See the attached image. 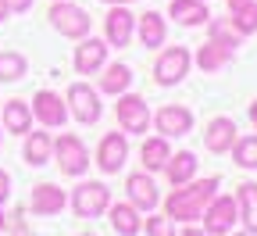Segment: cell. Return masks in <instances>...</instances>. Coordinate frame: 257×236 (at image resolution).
<instances>
[{"mask_svg":"<svg viewBox=\"0 0 257 236\" xmlns=\"http://www.w3.org/2000/svg\"><path fill=\"white\" fill-rule=\"evenodd\" d=\"M229 25L239 32V36H250V32H257V0H253V4H246V8H239V11H232Z\"/></svg>","mask_w":257,"mask_h":236,"instance_id":"28","label":"cell"},{"mask_svg":"<svg viewBox=\"0 0 257 236\" xmlns=\"http://www.w3.org/2000/svg\"><path fill=\"white\" fill-rule=\"evenodd\" d=\"M125 158H128V140H125V132H107V136L100 140V150H96V165H100L107 176H114L118 168L125 165Z\"/></svg>","mask_w":257,"mask_h":236,"instance_id":"10","label":"cell"},{"mask_svg":"<svg viewBox=\"0 0 257 236\" xmlns=\"http://www.w3.org/2000/svg\"><path fill=\"white\" fill-rule=\"evenodd\" d=\"M239 136H236V122L232 118H211L207 122V129H204V147L211 150V154H225V150H232V143H236Z\"/></svg>","mask_w":257,"mask_h":236,"instance_id":"12","label":"cell"},{"mask_svg":"<svg viewBox=\"0 0 257 236\" xmlns=\"http://www.w3.org/2000/svg\"><path fill=\"white\" fill-rule=\"evenodd\" d=\"M236 208H239V218L246 222V229L257 232V183H243V186H239Z\"/></svg>","mask_w":257,"mask_h":236,"instance_id":"25","label":"cell"},{"mask_svg":"<svg viewBox=\"0 0 257 236\" xmlns=\"http://www.w3.org/2000/svg\"><path fill=\"white\" fill-rule=\"evenodd\" d=\"M111 204V190L104 183H79L75 193H72V208L79 218H96V215H104Z\"/></svg>","mask_w":257,"mask_h":236,"instance_id":"4","label":"cell"},{"mask_svg":"<svg viewBox=\"0 0 257 236\" xmlns=\"http://www.w3.org/2000/svg\"><path fill=\"white\" fill-rule=\"evenodd\" d=\"M0 225H4V215H0Z\"/></svg>","mask_w":257,"mask_h":236,"instance_id":"40","label":"cell"},{"mask_svg":"<svg viewBox=\"0 0 257 236\" xmlns=\"http://www.w3.org/2000/svg\"><path fill=\"white\" fill-rule=\"evenodd\" d=\"M114 111H118V125H121L125 132H147L150 111H147V100H143V97H136V93H118Z\"/></svg>","mask_w":257,"mask_h":236,"instance_id":"7","label":"cell"},{"mask_svg":"<svg viewBox=\"0 0 257 236\" xmlns=\"http://www.w3.org/2000/svg\"><path fill=\"white\" fill-rule=\"evenodd\" d=\"M232 236H257V232H250V229H243V232H232Z\"/></svg>","mask_w":257,"mask_h":236,"instance_id":"39","label":"cell"},{"mask_svg":"<svg viewBox=\"0 0 257 236\" xmlns=\"http://www.w3.org/2000/svg\"><path fill=\"white\" fill-rule=\"evenodd\" d=\"M8 18V4H4V0H0V22H4Z\"/></svg>","mask_w":257,"mask_h":236,"instance_id":"38","label":"cell"},{"mask_svg":"<svg viewBox=\"0 0 257 236\" xmlns=\"http://www.w3.org/2000/svg\"><path fill=\"white\" fill-rule=\"evenodd\" d=\"M125 190H128V204H133L136 211H154L157 208V186H154V179L147 172L128 176Z\"/></svg>","mask_w":257,"mask_h":236,"instance_id":"14","label":"cell"},{"mask_svg":"<svg viewBox=\"0 0 257 236\" xmlns=\"http://www.w3.org/2000/svg\"><path fill=\"white\" fill-rule=\"evenodd\" d=\"M64 208V190L54 183H40L32 190V211L36 215H57Z\"/></svg>","mask_w":257,"mask_h":236,"instance_id":"16","label":"cell"},{"mask_svg":"<svg viewBox=\"0 0 257 236\" xmlns=\"http://www.w3.org/2000/svg\"><path fill=\"white\" fill-rule=\"evenodd\" d=\"M133 29H136V15H128L125 8H111L104 18V32H107V43L111 47H125L133 40Z\"/></svg>","mask_w":257,"mask_h":236,"instance_id":"15","label":"cell"},{"mask_svg":"<svg viewBox=\"0 0 257 236\" xmlns=\"http://www.w3.org/2000/svg\"><path fill=\"white\" fill-rule=\"evenodd\" d=\"M168 15H172L179 25H204V22L211 18L207 8H204V0H172Z\"/></svg>","mask_w":257,"mask_h":236,"instance_id":"22","label":"cell"},{"mask_svg":"<svg viewBox=\"0 0 257 236\" xmlns=\"http://www.w3.org/2000/svg\"><path fill=\"white\" fill-rule=\"evenodd\" d=\"M50 150H54V140L47 136V132H25V161L32 165V168H40V165H47L50 161Z\"/></svg>","mask_w":257,"mask_h":236,"instance_id":"21","label":"cell"},{"mask_svg":"<svg viewBox=\"0 0 257 236\" xmlns=\"http://www.w3.org/2000/svg\"><path fill=\"white\" fill-rule=\"evenodd\" d=\"M25 75V57L18 50H4L0 54V83H18Z\"/></svg>","mask_w":257,"mask_h":236,"instance_id":"27","label":"cell"},{"mask_svg":"<svg viewBox=\"0 0 257 236\" xmlns=\"http://www.w3.org/2000/svg\"><path fill=\"white\" fill-rule=\"evenodd\" d=\"M211 40H218V43H229V47H239V32L229 25V22H211Z\"/></svg>","mask_w":257,"mask_h":236,"instance_id":"30","label":"cell"},{"mask_svg":"<svg viewBox=\"0 0 257 236\" xmlns=\"http://www.w3.org/2000/svg\"><path fill=\"white\" fill-rule=\"evenodd\" d=\"M165 172H168V183H172V186L189 183L193 172H197V154H193V150H179L175 158L165 161Z\"/></svg>","mask_w":257,"mask_h":236,"instance_id":"20","label":"cell"},{"mask_svg":"<svg viewBox=\"0 0 257 236\" xmlns=\"http://www.w3.org/2000/svg\"><path fill=\"white\" fill-rule=\"evenodd\" d=\"M4 4H8V11H29L32 0H4Z\"/></svg>","mask_w":257,"mask_h":236,"instance_id":"33","label":"cell"},{"mask_svg":"<svg viewBox=\"0 0 257 236\" xmlns=\"http://www.w3.org/2000/svg\"><path fill=\"white\" fill-rule=\"evenodd\" d=\"M200 215H204V229L211 236H225V232H232V225L239 218V208H236L232 197H211V204Z\"/></svg>","mask_w":257,"mask_h":236,"instance_id":"6","label":"cell"},{"mask_svg":"<svg viewBox=\"0 0 257 236\" xmlns=\"http://www.w3.org/2000/svg\"><path fill=\"white\" fill-rule=\"evenodd\" d=\"M64 104H72V115H75L82 125H93L96 118H100V93L89 90L86 83L68 86V100H64Z\"/></svg>","mask_w":257,"mask_h":236,"instance_id":"8","label":"cell"},{"mask_svg":"<svg viewBox=\"0 0 257 236\" xmlns=\"http://www.w3.org/2000/svg\"><path fill=\"white\" fill-rule=\"evenodd\" d=\"M4 129L15 132V136H25L32 129V108L25 100H8L4 104Z\"/></svg>","mask_w":257,"mask_h":236,"instance_id":"19","label":"cell"},{"mask_svg":"<svg viewBox=\"0 0 257 236\" xmlns=\"http://www.w3.org/2000/svg\"><path fill=\"white\" fill-rule=\"evenodd\" d=\"M165 32H168L165 15H157V11L140 15V43L143 47H161V43H165Z\"/></svg>","mask_w":257,"mask_h":236,"instance_id":"23","label":"cell"},{"mask_svg":"<svg viewBox=\"0 0 257 236\" xmlns=\"http://www.w3.org/2000/svg\"><path fill=\"white\" fill-rule=\"evenodd\" d=\"M128 86H133V68L128 64H107L104 68V79H100V90L104 93H125Z\"/></svg>","mask_w":257,"mask_h":236,"instance_id":"26","label":"cell"},{"mask_svg":"<svg viewBox=\"0 0 257 236\" xmlns=\"http://www.w3.org/2000/svg\"><path fill=\"white\" fill-rule=\"evenodd\" d=\"M250 122H253V129H257V100L250 104Z\"/></svg>","mask_w":257,"mask_h":236,"instance_id":"37","label":"cell"},{"mask_svg":"<svg viewBox=\"0 0 257 236\" xmlns=\"http://www.w3.org/2000/svg\"><path fill=\"white\" fill-rule=\"evenodd\" d=\"M143 165H147V172H161L165 168V161L172 158V147H168V140L165 136H154V140H147L143 143Z\"/></svg>","mask_w":257,"mask_h":236,"instance_id":"24","label":"cell"},{"mask_svg":"<svg viewBox=\"0 0 257 236\" xmlns=\"http://www.w3.org/2000/svg\"><path fill=\"white\" fill-rule=\"evenodd\" d=\"M246 4H253V0H229V15L239 11V8H246Z\"/></svg>","mask_w":257,"mask_h":236,"instance_id":"34","label":"cell"},{"mask_svg":"<svg viewBox=\"0 0 257 236\" xmlns=\"http://www.w3.org/2000/svg\"><path fill=\"white\" fill-rule=\"evenodd\" d=\"M147 232H150V236H175L168 215H150V218H147Z\"/></svg>","mask_w":257,"mask_h":236,"instance_id":"31","label":"cell"},{"mask_svg":"<svg viewBox=\"0 0 257 236\" xmlns=\"http://www.w3.org/2000/svg\"><path fill=\"white\" fill-rule=\"evenodd\" d=\"M8 193H11V176L4 172V168H0V204L8 200Z\"/></svg>","mask_w":257,"mask_h":236,"instance_id":"32","label":"cell"},{"mask_svg":"<svg viewBox=\"0 0 257 236\" xmlns=\"http://www.w3.org/2000/svg\"><path fill=\"white\" fill-rule=\"evenodd\" d=\"M50 25L68 40H82L89 32V15L79 8V4H68V0H54L50 8Z\"/></svg>","mask_w":257,"mask_h":236,"instance_id":"2","label":"cell"},{"mask_svg":"<svg viewBox=\"0 0 257 236\" xmlns=\"http://www.w3.org/2000/svg\"><path fill=\"white\" fill-rule=\"evenodd\" d=\"M54 158H57V168L64 176H82L86 168H89V154H86V147H82V140L79 136H72V132H64V136H57L54 140V150H50Z\"/></svg>","mask_w":257,"mask_h":236,"instance_id":"3","label":"cell"},{"mask_svg":"<svg viewBox=\"0 0 257 236\" xmlns=\"http://www.w3.org/2000/svg\"><path fill=\"white\" fill-rule=\"evenodd\" d=\"M232 54H236V47L211 40V43H204V47L197 50V64H200L204 72H218V68H225V64L232 61Z\"/></svg>","mask_w":257,"mask_h":236,"instance_id":"17","label":"cell"},{"mask_svg":"<svg viewBox=\"0 0 257 236\" xmlns=\"http://www.w3.org/2000/svg\"><path fill=\"white\" fill-rule=\"evenodd\" d=\"M182 236H211V232H207V229H197V225H189Z\"/></svg>","mask_w":257,"mask_h":236,"instance_id":"35","label":"cell"},{"mask_svg":"<svg viewBox=\"0 0 257 236\" xmlns=\"http://www.w3.org/2000/svg\"><path fill=\"white\" fill-rule=\"evenodd\" d=\"M32 115H36L43 125H64V118H68V108H64V100L50 90H40L36 97H32Z\"/></svg>","mask_w":257,"mask_h":236,"instance_id":"13","label":"cell"},{"mask_svg":"<svg viewBox=\"0 0 257 236\" xmlns=\"http://www.w3.org/2000/svg\"><path fill=\"white\" fill-rule=\"evenodd\" d=\"M232 158L239 168H257V136H243L232 143Z\"/></svg>","mask_w":257,"mask_h":236,"instance_id":"29","label":"cell"},{"mask_svg":"<svg viewBox=\"0 0 257 236\" xmlns=\"http://www.w3.org/2000/svg\"><path fill=\"white\" fill-rule=\"evenodd\" d=\"M157 132L165 140H172V136H186V132L193 129V111L189 108H182V104H168V108H161L157 111Z\"/></svg>","mask_w":257,"mask_h":236,"instance_id":"9","label":"cell"},{"mask_svg":"<svg viewBox=\"0 0 257 236\" xmlns=\"http://www.w3.org/2000/svg\"><path fill=\"white\" fill-rule=\"evenodd\" d=\"M86 236H89V232H86Z\"/></svg>","mask_w":257,"mask_h":236,"instance_id":"41","label":"cell"},{"mask_svg":"<svg viewBox=\"0 0 257 236\" xmlns=\"http://www.w3.org/2000/svg\"><path fill=\"white\" fill-rule=\"evenodd\" d=\"M104 4H111V8H125V4H133V0H104Z\"/></svg>","mask_w":257,"mask_h":236,"instance_id":"36","label":"cell"},{"mask_svg":"<svg viewBox=\"0 0 257 236\" xmlns=\"http://www.w3.org/2000/svg\"><path fill=\"white\" fill-rule=\"evenodd\" d=\"M218 193V179L207 176V179H197V183H182L179 190H172V197L165 200V215L175 218V222H193L200 218V211L211 204V197Z\"/></svg>","mask_w":257,"mask_h":236,"instance_id":"1","label":"cell"},{"mask_svg":"<svg viewBox=\"0 0 257 236\" xmlns=\"http://www.w3.org/2000/svg\"><path fill=\"white\" fill-rule=\"evenodd\" d=\"M107 211H111V229H114L118 236H136V232L143 229L140 211H136L133 204H107Z\"/></svg>","mask_w":257,"mask_h":236,"instance_id":"18","label":"cell"},{"mask_svg":"<svg viewBox=\"0 0 257 236\" xmlns=\"http://www.w3.org/2000/svg\"><path fill=\"white\" fill-rule=\"evenodd\" d=\"M107 64V43L104 40H86L82 36V43L75 47V72L79 75H93V72H100Z\"/></svg>","mask_w":257,"mask_h":236,"instance_id":"11","label":"cell"},{"mask_svg":"<svg viewBox=\"0 0 257 236\" xmlns=\"http://www.w3.org/2000/svg\"><path fill=\"white\" fill-rule=\"evenodd\" d=\"M189 50L186 47H168V50H161V57H157V64H154V75H157V83L161 86H175V83H182L186 75H189Z\"/></svg>","mask_w":257,"mask_h":236,"instance_id":"5","label":"cell"}]
</instances>
